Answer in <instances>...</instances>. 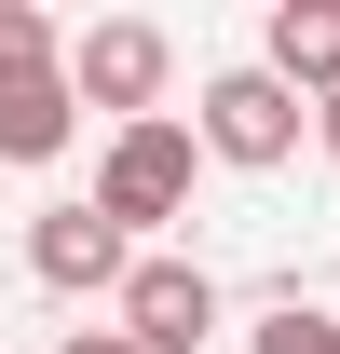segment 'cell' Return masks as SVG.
<instances>
[{
	"label": "cell",
	"mask_w": 340,
	"mask_h": 354,
	"mask_svg": "<svg viewBox=\"0 0 340 354\" xmlns=\"http://www.w3.org/2000/svg\"><path fill=\"white\" fill-rule=\"evenodd\" d=\"M14 68H68V41H55L41 0H0V82H14Z\"/></svg>",
	"instance_id": "cell-9"
},
{
	"label": "cell",
	"mask_w": 340,
	"mask_h": 354,
	"mask_svg": "<svg viewBox=\"0 0 340 354\" xmlns=\"http://www.w3.org/2000/svg\"><path fill=\"white\" fill-rule=\"evenodd\" d=\"M123 327H136L150 354H205V327H218V272L150 245V259H136V286H123Z\"/></svg>",
	"instance_id": "cell-5"
},
{
	"label": "cell",
	"mask_w": 340,
	"mask_h": 354,
	"mask_svg": "<svg viewBox=\"0 0 340 354\" xmlns=\"http://www.w3.org/2000/svg\"><path fill=\"white\" fill-rule=\"evenodd\" d=\"M55 354H136V327H68Z\"/></svg>",
	"instance_id": "cell-10"
},
{
	"label": "cell",
	"mask_w": 340,
	"mask_h": 354,
	"mask_svg": "<svg viewBox=\"0 0 340 354\" xmlns=\"http://www.w3.org/2000/svg\"><path fill=\"white\" fill-rule=\"evenodd\" d=\"M68 136H82V82L68 68H14L0 82V164H55Z\"/></svg>",
	"instance_id": "cell-7"
},
{
	"label": "cell",
	"mask_w": 340,
	"mask_h": 354,
	"mask_svg": "<svg viewBox=\"0 0 340 354\" xmlns=\"http://www.w3.org/2000/svg\"><path fill=\"white\" fill-rule=\"evenodd\" d=\"M136 259H150V245H136L123 218H95V205H41V218H28V272H41L55 300H123Z\"/></svg>",
	"instance_id": "cell-4"
},
{
	"label": "cell",
	"mask_w": 340,
	"mask_h": 354,
	"mask_svg": "<svg viewBox=\"0 0 340 354\" xmlns=\"http://www.w3.org/2000/svg\"><path fill=\"white\" fill-rule=\"evenodd\" d=\"M136 354H150V341H136Z\"/></svg>",
	"instance_id": "cell-12"
},
{
	"label": "cell",
	"mask_w": 340,
	"mask_h": 354,
	"mask_svg": "<svg viewBox=\"0 0 340 354\" xmlns=\"http://www.w3.org/2000/svg\"><path fill=\"white\" fill-rule=\"evenodd\" d=\"M313 150H327V164H340V95H327V109H313Z\"/></svg>",
	"instance_id": "cell-11"
},
{
	"label": "cell",
	"mask_w": 340,
	"mask_h": 354,
	"mask_svg": "<svg viewBox=\"0 0 340 354\" xmlns=\"http://www.w3.org/2000/svg\"><path fill=\"white\" fill-rule=\"evenodd\" d=\"M191 164H205V136H191V123H123V136H109V164H95V218L164 232L177 205H191Z\"/></svg>",
	"instance_id": "cell-2"
},
{
	"label": "cell",
	"mask_w": 340,
	"mask_h": 354,
	"mask_svg": "<svg viewBox=\"0 0 340 354\" xmlns=\"http://www.w3.org/2000/svg\"><path fill=\"white\" fill-rule=\"evenodd\" d=\"M68 82H82V109H109V136H123V123H164L177 41L150 28V14H109V28H82V41H68Z\"/></svg>",
	"instance_id": "cell-1"
},
{
	"label": "cell",
	"mask_w": 340,
	"mask_h": 354,
	"mask_svg": "<svg viewBox=\"0 0 340 354\" xmlns=\"http://www.w3.org/2000/svg\"><path fill=\"white\" fill-rule=\"evenodd\" d=\"M258 68H272L286 95H313V109H327V95H340V0H272Z\"/></svg>",
	"instance_id": "cell-6"
},
{
	"label": "cell",
	"mask_w": 340,
	"mask_h": 354,
	"mask_svg": "<svg viewBox=\"0 0 340 354\" xmlns=\"http://www.w3.org/2000/svg\"><path fill=\"white\" fill-rule=\"evenodd\" d=\"M191 136H205L218 164L272 177V164L299 150V136H313V109H299V95L272 82V68H218V82H205V109H191Z\"/></svg>",
	"instance_id": "cell-3"
},
{
	"label": "cell",
	"mask_w": 340,
	"mask_h": 354,
	"mask_svg": "<svg viewBox=\"0 0 340 354\" xmlns=\"http://www.w3.org/2000/svg\"><path fill=\"white\" fill-rule=\"evenodd\" d=\"M245 354H340V313H313V300H272L245 327Z\"/></svg>",
	"instance_id": "cell-8"
}]
</instances>
